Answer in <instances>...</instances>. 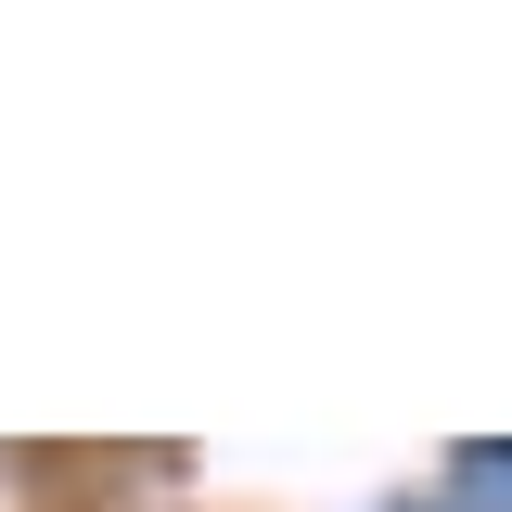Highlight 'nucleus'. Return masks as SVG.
<instances>
[{"label":"nucleus","mask_w":512,"mask_h":512,"mask_svg":"<svg viewBox=\"0 0 512 512\" xmlns=\"http://www.w3.org/2000/svg\"><path fill=\"white\" fill-rule=\"evenodd\" d=\"M448 474H461V487H474V500H487V512H512V448H461Z\"/></svg>","instance_id":"nucleus-1"}]
</instances>
